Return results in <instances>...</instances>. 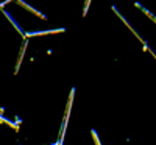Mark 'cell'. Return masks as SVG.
Listing matches in <instances>:
<instances>
[{"instance_id":"obj_1","label":"cell","mask_w":156,"mask_h":145,"mask_svg":"<svg viewBox=\"0 0 156 145\" xmlns=\"http://www.w3.org/2000/svg\"><path fill=\"white\" fill-rule=\"evenodd\" d=\"M92 137L95 139V143H97V145H100V140H98V137H97V133H94V131H92Z\"/></svg>"}]
</instances>
